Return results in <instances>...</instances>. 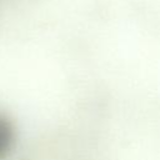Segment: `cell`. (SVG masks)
Wrapping results in <instances>:
<instances>
[{"label": "cell", "mask_w": 160, "mask_h": 160, "mask_svg": "<svg viewBox=\"0 0 160 160\" xmlns=\"http://www.w3.org/2000/svg\"><path fill=\"white\" fill-rule=\"evenodd\" d=\"M16 141V129L12 119L0 111V160H5L11 154Z\"/></svg>", "instance_id": "obj_1"}]
</instances>
